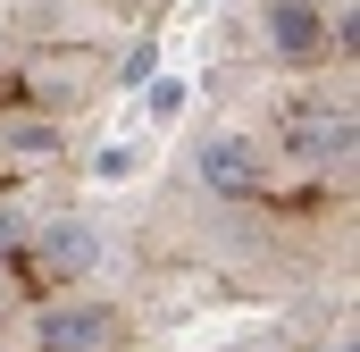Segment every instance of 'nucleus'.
Returning <instances> with one entry per match:
<instances>
[{"label":"nucleus","mask_w":360,"mask_h":352,"mask_svg":"<svg viewBox=\"0 0 360 352\" xmlns=\"http://www.w3.org/2000/svg\"><path fill=\"white\" fill-rule=\"evenodd\" d=\"M34 336H42V352H109L117 310H101V302H51L34 319Z\"/></svg>","instance_id":"2"},{"label":"nucleus","mask_w":360,"mask_h":352,"mask_svg":"<svg viewBox=\"0 0 360 352\" xmlns=\"http://www.w3.org/2000/svg\"><path fill=\"white\" fill-rule=\"evenodd\" d=\"M269 42L285 59H310V51L327 42V17H319L310 0H269Z\"/></svg>","instance_id":"5"},{"label":"nucleus","mask_w":360,"mask_h":352,"mask_svg":"<svg viewBox=\"0 0 360 352\" xmlns=\"http://www.w3.org/2000/svg\"><path fill=\"white\" fill-rule=\"evenodd\" d=\"M193 176H201V193H218V201H252V193L269 184V160H260L252 134H201Z\"/></svg>","instance_id":"1"},{"label":"nucleus","mask_w":360,"mask_h":352,"mask_svg":"<svg viewBox=\"0 0 360 352\" xmlns=\"http://www.w3.org/2000/svg\"><path fill=\"white\" fill-rule=\"evenodd\" d=\"M92 176H101V184H117V176H134V151H126V143H109V151L92 160Z\"/></svg>","instance_id":"8"},{"label":"nucleus","mask_w":360,"mask_h":352,"mask_svg":"<svg viewBox=\"0 0 360 352\" xmlns=\"http://www.w3.org/2000/svg\"><path fill=\"white\" fill-rule=\"evenodd\" d=\"M34 252H42V268H59V277H84V268H101V227L92 218H51L34 235Z\"/></svg>","instance_id":"4"},{"label":"nucleus","mask_w":360,"mask_h":352,"mask_svg":"<svg viewBox=\"0 0 360 352\" xmlns=\"http://www.w3.org/2000/svg\"><path fill=\"white\" fill-rule=\"evenodd\" d=\"M285 151H293L302 168H335V160H352V109H302V118L285 126Z\"/></svg>","instance_id":"3"},{"label":"nucleus","mask_w":360,"mask_h":352,"mask_svg":"<svg viewBox=\"0 0 360 352\" xmlns=\"http://www.w3.org/2000/svg\"><path fill=\"white\" fill-rule=\"evenodd\" d=\"M151 118H160V126L184 118V84H176V76H151Z\"/></svg>","instance_id":"6"},{"label":"nucleus","mask_w":360,"mask_h":352,"mask_svg":"<svg viewBox=\"0 0 360 352\" xmlns=\"http://www.w3.org/2000/svg\"><path fill=\"white\" fill-rule=\"evenodd\" d=\"M17 244H25V218H17V210H0V252H17Z\"/></svg>","instance_id":"9"},{"label":"nucleus","mask_w":360,"mask_h":352,"mask_svg":"<svg viewBox=\"0 0 360 352\" xmlns=\"http://www.w3.org/2000/svg\"><path fill=\"white\" fill-rule=\"evenodd\" d=\"M335 352H360V344H335Z\"/></svg>","instance_id":"10"},{"label":"nucleus","mask_w":360,"mask_h":352,"mask_svg":"<svg viewBox=\"0 0 360 352\" xmlns=\"http://www.w3.org/2000/svg\"><path fill=\"white\" fill-rule=\"evenodd\" d=\"M151 68H160V42H134V51H126V68H117V76H126V84H151Z\"/></svg>","instance_id":"7"}]
</instances>
